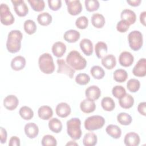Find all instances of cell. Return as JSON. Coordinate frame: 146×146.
<instances>
[{
	"label": "cell",
	"instance_id": "cell-1",
	"mask_svg": "<svg viewBox=\"0 0 146 146\" xmlns=\"http://www.w3.org/2000/svg\"><path fill=\"white\" fill-rule=\"evenodd\" d=\"M22 37V34L19 30H13L9 32L6 41V48L9 52L14 54L20 50Z\"/></svg>",
	"mask_w": 146,
	"mask_h": 146
},
{
	"label": "cell",
	"instance_id": "cell-2",
	"mask_svg": "<svg viewBox=\"0 0 146 146\" xmlns=\"http://www.w3.org/2000/svg\"><path fill=\"white\" fill-rule=\"evenodd\" d=\"M66 63L75 70H83L87 66V61L77 51H70L66 57Z\"/></svg>",
	"mask_w": 146,
	"mask_h": 146
},
{
	"label": "cell",
	"instance_id": "cell-3",
	"mask_svg": "<svg viewBox=\"0 0 146 146\" xmlns=\"http://www.w3.org/2000/svg\"><path fill=\"white\" fill-rule=\"evenodd\" d=\"M81 121L78 117H73L67 121V132L73 140H79L82 136Z\"/></svg>",
	"mask_w": 146,
	"mask_h": 146
},
{
	"label": "cell",
	"instance_id": "cell-4",
	"mask_svg": "<svg viewBox=\"0 0 146 146\" xmlns=\"http://www.w3.org/2000/svg\"><path fill=\"white\" fill-rule=\"evenodd\" d=\"M38 65L40 70L46 74H52L55 70L53 58L49 53H43L39 56Z\"/></svg>",
	"mask_w": 146,
	"mask_h": 146
},
{
	"label": "cell",
	"instance_id": "cell-5",
	"mask_svg": "<svg viewBox=\"0 0 146 146\" xmlns=\"http://www.w3.org/2000/svg\"><path fill=\"white\" fill-rule=\"evenodd\" d=\"M105 119L100 115H93L87 117L84 123L86 129L93 131L102 128L105 123Z\"/></svg>",
	"mask_w": 146,
	"mask_h": 146
},
{
	"label": "cell",
	"instance_id": "cell-6",
	"mask_svg": "<svg viewBox=\"0 0 146 146\" xmlns=\"http://www.w3.org/2000/svg\"><path fill=\"white\" fill-rule=\"evenodd\" d=\"M128 41L130 48L135 51L139 50L143 43V35L141 33L137 30H133L129 33L128 35Z\"/></svg>",
	"mask_w": 146,
	"mask_h": 146
},
{
	"label": "cell",
	"instance_id": "cell-7",
	"mask_svg": "<svg viewBox=\"0 0 146 146\" xmlns=\"http://www.w3.org/2000/svg\"><path fill=\"white\" fill-rule=\"evenodd\" d=\"M0 19L2 25L9 26L14 22V17L11 13L9 7L6 3H1L0 6Z\"/></svg>",
	"mask_w": 146,
	"mask_h": 146
},
{
	"label": "cell",
	"instance_id": "cell-8",
	"mask_svg": "<svg viewBox=\"0 0 146 146\" xmlns=\"http://www.w3.org/2000/svg\"><path fill=\"white\" fill-rule=\"evenodd\" d=\"M56 63L58 66L57 72L58 74H64L68 76L70 79H72L75 74V70L70 67L63 59H57Z\"/></svg>",
	"mask_w": 146,
	"mask_h": 146
},
{
	"label": "cell",
	"instance_id": "cell-9",
	"mask_svg": "<svg viewBox=\"0 0 146 146\" xmlns=\"http://www.w3.org/2000/svg\"><path fill=\"white\" fill-rule=\"evenodd\" d=\"M65 2L67 7V11L71 15H77L80 14L83 9L82 5L79 0H66Z\"/></svg>",
	"mask_w": 146,
	"mask_h": 146
},
{
	"label": "cell",
	"instance_id": "cell-10",
	"mask_svg": "<svg viewBox=\"0 0 146 146\" xmlns=\"http://www.w3.org/2000/svg\"><path fill=\"white\" fill-rule=\"evenodd\" d=\"M11 2L14 6L15 13L21 17H25L29 13V8L22 0H12Z\"/></svg>",
	"mask_w": 146,
	"mask_h": 146
},
{
	"label": "cell",
	"instance_id": "cell-11",
	"mask_svg": "<svg viewBox=\"0 0 146 146\" xmlns=\"http://www.w3.org/2000/svg\"><path fill=\"white\" fill-rule=\"evenodd\" d=\"M133 74L137 77H144L146 75L145 58L140 59L132 70Z\"/></svg>",
	"mask_w": 146,
	"mask_h": 146
},
{
	"label": "cell",
	"instance_id": "cell-12",
	"mask_svg": "<svg viewBox=\"0 0 146 146\" xmlns=\"http://www.w3.org/2000/svg\"><path fill=\"white\" fill-rule=\"evenodd\" d=\"M85 95L87 99L92 101H95L100 96L101 91L97 86L93 85L87 88L85 91Z\"/></svg>",
	"mask_w": 146,
	"mask_h": 146
},
{
	"label": "cell",
	"instance_id": "cell-13",
	"mask_svg": "<svg viewBox=\"0 0 146 146\" xmlns=\"http://www.w3.org/2000/svg\"><path fill=\"white\" fill-rule=\"evenodd\" d=\"M134 61L133 55L128 51L122 52L119 56V62L121 66L123 67L131 66Z\"/></svg>",
	"mask_w": 146,
	"mask_h": 146
},
{
	"label": "cell",
	"instance_id": "cell-14",
	"mask_svg": "<svg viewBox=\"0 0 146 146\" xmlns=\"http://www.w3.org/2000/svg\"><path fill=\"white\" fill-rule=\"evenodd\" d=\"M140 142L139 135L135 132L127 133L124 139V143L127 146H137Z\"/></svg>",
	"mask_w": 146,
	"mask_h": 146
},
{
	"label": "cell",
	"instance_id": "cell-15",
	"mask_svg": "<svg viewBox=\"0 0 146 146\" xmlns=\"http://www.w3.org/2000/svg\"><path fill=\"white\" fill-rule=\"evenodd\" d=\"M55 111L56 115L62 118L67 117L71 112V109L70 106L65 102H62L59 103L55 108Z\"/></svg>",
	"mask_w": 146,
	"mask_h": 146
},
{
	"label": "cell",
	"instance_id": "cell-16",
	"mask_svg": "<svg viewBox=\"0 0 146 146\" xmlns=\"http://www.w3.org/2000/svg\"><path fill=\"white\" fill-rule=\"evenodd\" d=\"M19 104L17 97L14 95H9L5 97L3 100V106L8 110L13 111L15 110Z\"/></svg>",
	"mask_w": 146,
	"mask_h": 146
},
{
	"label": "cell",
	"instance_id": "cell-17",
	"mask_svg": "<svg viewBox=\"0 0 146 146\" xmlns=\"http://www.w3.org/2000/svg\"><path fill=\"white\" fill-rule=\"evenodd\" d=\"M24 131L26 135L30 139L35 138L39 133V128L34 123H29L25 125Z\"/></svg>",
	"mask_w": 146,
	"mask_h": 146
},
{
	"label": "cell",
	"instance_id": "cell-18",
	"mask_svg": "<svg viewBox=\"0 0 146 146\" xmlns=\"http://www.w3.org/2000/svg\"><path fill=\"white\" fill-rule=\"evenodd\" d=\"M80 49L87 56H90L93 53L92 42L87 38L83 39L79 43Z\"/></svg>",
	"mask_w": 146,
	"mask_h": 146
},
{
	"label": "cell",
	"instance_id": "cell-19",
	"mask_svg": "<svg viewBox=\"0 0 146 146\" xmlns=\"http://www.w3.org/2000/svg\"><path fill=\"white\" fill-rule=\"evenodd\" d=\"M26 59L22 56H17L11 61V67L15 71H20L26 66Z\"/></svg>",
	"mask_w": 146,
	"mask_h": 146
},
{
	"label": "cell",
	"instance_id": "cell-20",
	"mask_svg": "<svg viewBox=\"0 0 146 146\" xmlns=\"http://www.w3.org/2000/svg\"><path fill=\"white\" fill-rule=\"evenodd\" d=\"M120 18L121 20H124L127 22L130 25L133 24L136 19V15L135 13L130 9H124L121 14Z\"/></svg>",
	"mask_w": 146,
	"mask_h": 146
},
{
	"label": "cell",
	"instance_id": "cell-21",
	"mask_svg": "<svg viewBox=\"0 0 146 146\" xmlns=\"http://www.w3.org/2000/svg\"><path fill=\"white\" fill-rule=\"evenodd\" d=\"M80 108L82 112L86 113L93 112L96 108V104L94 101L88 99H84L80 104Z\"/></svg>",
	"mask_w": 146,
	"mask_h": 146
},
{
	"label": "cell",
	"instance_id": "cell-22",
	"mask_svg": "<svg viewBox=\"0 0 146 146\" xmlns=\"http://www.w3.org/2000/svg\"><path fill=\"white\" fill-rule=\"evenodd\" d=\"M66 51V46L62 42H56L52 46V52L57 58L62 57Z\"/></svg>",
	"mask_w": 146,
	"mask_h": 146
},
{
	"label": "cell",
	"instance_id": "cell-23",
	"mask_svg": "<svg viewBox=\"0 0 146 146\" xmlns=\"http://www.w3.org/2000/svg\"><path fill=\"white\" fill-rule=\"evenodd\" d=\"M38 115L42 120H48L53 115L52 108L48 106H42L38 110Z\"/></svg>",
	"mask_w": 146,
	"mask_h": 146
},
{
	"label": "cell",
	"instance_id": "cell-24",
	"mask_svg": "<svg viewBox=\"0 0 146 146\" xmlns=\"http://www.w3.org/2000/svg\"><path fill=\"white\" fill-rule=\"evenodd\" d=\"M80 34L75 30H69L65 32L63 35L64 39L68 43H75L80 38Z\"/></svg>",
	"mask_w": 146,
	"mask_h": 146
},
{
	"label": "cell",
	"instance_id": "cell-25",
	"mask_svg": "<svg viewBox=\"0 0 146 146\" xmlns=\"http://www.w3.org/2000/svg\"><path fill=\"white\" fill-rule=\"evenodd\" d=\"M119 103L120 107L123 108L128 109L133 106L134 104V99L131 95L125 94L123 97L119 99Z\"/></svg>",
	"mask_w": 146,
	"mask_h": 146
},
{
	"label": "cell",
	"instance_id": "cell-26",
	"mask_svg": "<svg viewBox=\"0 0 146 146\" xmlns=\"http://www.w3.org/2000/svg\"><path fill=\"white\" fill-rule=\"evenodd\" d=\"M102 64L107 69L111 70L113 68L116 64V58L112 54H108L104 56L102 59Z\"/></svg>",
	"mask_w": 146,
	"mask_h": 146
},
{
	"label": "cell",
	"instance_id": "cell-27",
	"mask_svg": "<svg viewBox=\"0 0 146 146\" xmlns=\"http://www.w3.org/2000/svg\"><path fill=\"white\" fill-rule=\"evenodd\" d=\"M92 25L97 29L102 28L106 23L104 16L100 13H94L91 17Z\"/></svg>",
	"mask_w": 146,
	"mask_h": 146
},
{
	"label": "cell",
	"instance_id": "cell-28",
	"mask_svg": "<svg viewBox=\"0 0 146 146\" xmlns=\"http://www.w3.org/2000/svg\"><path fill=\"white\" fill-rule=\"evenodd\" d=\"M95 51L96 56L99 59H102L108 51L107 44L103 42H98L95 46Z\"/></svg>",
	"mask_w": 146,
	"mask_h": 146
},
{
	"label": "cell",
	"instance_id": "cell-29",
	"mask_svg": "<svg viewBox=\"0 0 146 146\" xmlns=\"http://www.w3.org/2000/svg\"><path fill=\"white\" fill-rule=\"evenodd\" d=\"M106 131L109 136L115 139L120 138L121 135V130L120 127L116 125H108L106 127Z\"/></svg>",
	"mask_w": 146,
	"mask_h": 146
},
{
	"label": "cell",
	"instance_id": "cell-30",
	"mask_svg": "<svg viewBox=\"0 0 146 146\" xmlns=\"http://www.w3.org/2000/svg\"><path fill=\"white\" fill-rule=\"evenodd\" d=\"M48 127L52 132L58 133L60 132L62 129V124L59 119L54 117L49 120Z\"/></svg>",
	"mask_w": 146,
	"mask_h": 146
},
{
	"label": "cell",
	"instance_id": "cell-31",
	"mask_svg": "<svg viewBox=\"0 0 146 146\" xmlns=\"http://www.w3.org/2000/svg\"><path fill=\"white\" fill-rule=\"evenodd\" d=\"M97 136L92 132L85 134L83 139V144L85 146H94L97 144Z\"/></svg>",
	"mask_w": 146,
	"mask_h": 146
},
{
	"label": "cell",
	"instance_id": "cell-32",
	"mask_svg": "<svg viewBox=\"0 0 146 146\" xmlns=\"http://www.w3.org/2000/svg\"><path fill=\"white\" fill-rule=\"evenodd\" d=\"M52 16L47 12H44L39 14L37 17V21L39 25L46 26L49 25L52 22Z\"/></svg>",
	"mask_w": 146,
	"mask_h": 146
},
{
	"label": "cell",
	"instance_id": "cell-33",
	"mask_svg": "<svg viewBox=\"0 0 146 146\" xmlns=\"http://www.w3.org/2000/svg\"><path fill=\"white\" fill-rule=\"evenodd\" d=\"M101 106L104 110L106 111H112L115 107V103L112 98L107 96L102 99Z\"/></svg>",
	"mask_w": 146,
	"mask_h": 146
},
{
	"label": "cell",
	"instance_id": "cell-34",
	"mask_svg": "<svg viewBox=\"0 0 146 146\" xmlns=\"http://www.w3.org/2000/svg\"><path fill=\"white\" fill-rule=\"evenodd\" d=\"M113 79L119 83H123L124 82L127 78H128V74L127 72L123 69H117L116 70L113 74Z\"/></svg>",
	"mask_w": 146,
	"mask_h": 146
},
{
	"label": "cell",
	"instance_id": "cell-35",
	"mask_svg": "<svg viewBox=\"0 0 146 146\" xmlns=\"http://www.w3.org/2000/svg\"><path fill=\"white\" fill-rule=\"evenodd\" d=\"M21 117L26 120L31 119L34 116V112L31 108L27 106L22 107L19 111Z\"/></svg>",
	"mask_w": 146,
	"mask_h": 146
},
{
	"label": "cell",
	"instance_id": "cell-36",
	"mask_svg": "<svg viewBox=\"0 0 146 146\" xmlns=\"http://www.w3.org/2000/svg\"><path fill=\"white\" fill-rule=\"evenodd\" d=\"M23 28L27 34L32 35L34 34L36 30V25L34 21L27 19L24 22Z\"/></svg>",
	"mask_w": 146,
	"mask_h": 146
},
{
	"label": "cell",
	"instance_id": "cell-37",
	"mask_svg": "<svg viewBox=\"0 0 146 146\" xmlns=\"http://www.w3.org/2000/svg\"><path fill=\"white\" fill-rule=\"evenodd\" d=\"M92 77L96 79H102L105 75V72L102 67L99 66H94L90 70Z\"/></svg>",
	"mask_w": 146,
	"mask_h": 146
},
{
	"label": "cell",
	"instance_id": "cell-38",
	"mask_svg": "<svg viewBox=\"0 0 146 146\" xmlns=\"http://www.w3.org/2000/svg\"><path fill=\"white\" fill-rule=\"evenodd\" d=\"M117 120L121 125H128L131 123L132 118L127 113L120 112L117 116Z\"/></svg>",
	"mask_w": 146,
	"mask_h": 146
},
{
	"label": "cell",
	"instance_id": "cell-39",
	"mask_svg": "<svg viewBox=\"0 0 146 146\" xmlns=\"http://www.w3.org/2000/svg\"><path fill=\"white\" fill-rule=\"evenodd\" d=\"M28 2L31 8L37 12L43 11L45 7V3L43 0H28Z\"/></svg>",
	"mask_w": 146,
	"mask_h": 146
},
{
	"label": "cell",
	"instance_id": "cell-40",
	"mask_svg": "<svg viewBox=\"0 0 146 146\" xmlns=\"http://www.w3.org/2000/svg\"><path fill=\"white\" fill-rule=\"evenodd\" d=\"M140 87V81L136 79H131L127 83V88L131 92H136Z\"/></svg>",
	"mask_w": 146,
	"mask_h": 146
},
{
	"label": "cell",
	"instance_id": "cell-41",
	"mask_svg": "<svg viewBox=\"0 0 146 146\" xmlns=\"http://www.w3.org/2000/svg\"><path fill=\"white\" fill-rule=\"evenodd\" d=\"M41 144L43 146H56L57 141L52 135H46L43 137Z\"/></svg>",
	"mask_w": 146,
	"mask_h": 146
},
{
	"label": "cell",
	"instance_id": "cell-42",
	"mask_svg": "<svg viewBox=\"0 0 146 146\" xmlns=\"http://www.w3.org/2000/svg\"><path fill=\"white\" fill-rule=\"evenodd\" d=\"M84 4L86 10L89 12L97 10L100 6L99 1L97 0H86Z\"/></svg>",
	"mask_w": 146,
	"mask_h": 146
},
{
	"label": "cell",
	"instance_id": "cell-43",
	"mask_svg": "<svg viewBox=\"0 0 146 146\" xmlns=\"http://www.w3.org/2000/svg\"><path fill=\"white\" fill-rule=\"evenodd\" d=\"M90 81V76L85 73H80L75 77V82L77 84L82 86L87 84Z\"/></svg>",
	"mask_w": 146,
	"mask_h": 146
},
{
	"label": "cell",
	"instance_id": "cell-44",
	"mask_svg": "<svg viewBox=\"0 0 146 146\" xmlns=\"http://www.w3.org/2000/svg\"><path fill=\"white\" fill-rule=\"evenodd\" d=\"M112 94L113 96L119 99L126 94V91L125 89L121 86H115L112 88Z\"/></svg>",
	"mask_w": 146,
	"mask_h": 146
},
{
	"label": "cell",
	"instance_id": "cell-45",
	"mask_svg": "<svg viewBox=\"0 0 146 146\" xmlns=\"http://www.w3.org/2000/svg\"><path fill=\"white\" fill-rule=\"evenodd\" d=\"M88 25V18L86 16H81L78 18L75 21L76 26L79 29H85Z\"/></svg>",
	"mask_w": 146,
	"mask_h": 146
},
{
	"label": "cell",
	"instance_id": "cell-46",
	"mask_svg": "<svg viewBox=\"0 0 146 146\" xmlns=\"http://www.w3.org/2000/svg\"><path fill=\"white\" fill-rule=\"evenodd\" d=\"M130 26V25L124 20H121L116 25V30L120 33L126 32Z\"/></svg>",
	"mask_w": 146,
	"mask_h": 146
},
{
	"label": "cell",
	"instance_id": "cell-47",
	"mask_svg": "<svg viewBox=\"0 0 146 146\" xmlns=\"http://www.w3.org/2000/svg\"><path fill=\"white\" fill-rule=\"evenodd\" d=\"M47 2L48 7L53 11L58 10L62 6V1L60 0H48Z\"/></svg>",
	"mask_w": 146,
	"mask_h": 146
},
{
	"label": "cell",
	"instance_id": "cell-48",
	"mask_svg": "<svg viewBox=\"0 0 146 146\" xmlns=\"http://www.w3.org/2000/svg\"><path fill=\"white\" fill-rule=\"evenodd\" d=\"M21 145L20 139L18 137L16 136H13L11 137L9 140V145L10 146H19Z\"/></svg>",
	"mask_w": 146,
	"mask_h": 146
},
{
	"label": "cell",
	"instance_id": "cell-49",
	"mask_svg": "<svg viewBox=\"0 0 146 146\" xmlns=\"http://www.w3.org/2000/svg\"><path fill=\"white\" fill-rule=\"evenodd\" d=\"M146 103L145 102H141L137 106V111L138 112L143 116H146Z\"/></svg>",
	"mask_w": 146,
	"mask_h": 146
},
{
	"label": "cell",
	"instance_id": "cell-50",
	"mask_svg": "<svg viewBox=\"0 0 146 146\" xmlns=\"http://www.w3.org/2000/svg\"><path fill=\"white\" fill-rule=\"evenodd\" d=\"M0 137H1V143L4 144L6 142L7 140V132L6 130L3 128H0Z\"/></svg>",
	"mask_w": 146,
	"mask_h": 146
},
{
	"label": "cell",
	"instance_id": "cell-51",
	"mask_svg": "<svg viewBox=\"0 0 146 146\" xmlns=\"http://www.w3.org/2000/svg\"><path fill=\"white\" fill-rule=\"evenodd\" d=\"M141 0H131V1H127V2L131 6L136 7L139 6L141 3Z\"/></svg>",
	"mask_w": 146,
	"mask_h": 146
},
{
	"label": "cell",
	"instance_id": "cell-52",
	"mask_svg": "<svg viewBox=\"0 0 146 146\" xmlns=\"http://www.w3.org/2000/svg\"><path fill=\"white\" fill-rule=\"evenodd\" d=\"M145 17H146V11H143L140 13V21L144 26H145Z\"/></svg>",
	"mask_w": 146,
	"mask_h": 146
},
{
	"label": "cell",
	"instance_id": "cell-53",
	"mask_svg": "<svg viewBox=\"0 0 146 146\" xmlns=\"http://www.w3.org/2000/svg\"><path fill=\"white\" fill-rule=\"evenodd\" d=\"M78 145V144L75 143L74 141H70L68 143L66 144V145Z\"/></svg>",
	"mask_w": 146,
	"mask_h": 146
}]
</instances>
